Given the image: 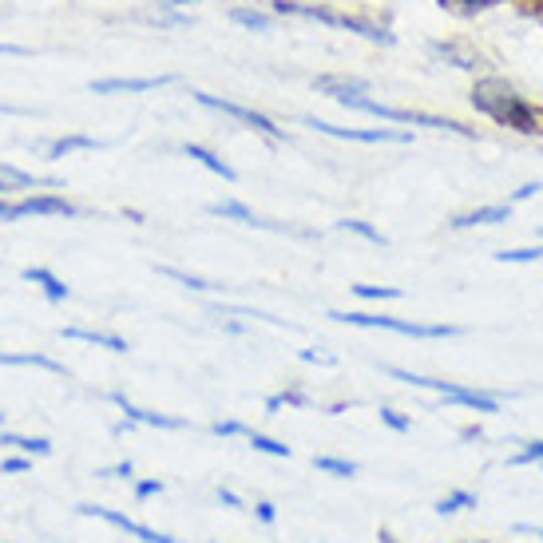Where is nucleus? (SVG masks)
<instances>
[{"label":"nucleus","mask_w":543,"mask_h":543,"mask_svg":"<svg viewBox=\"0 0 543 543\" xmlns=\"http://www.w3.org/2000/svg\"><path fill=\"white\" fill-rule=\"evenodd\" d=\"M472 108L484 119H492L496 127H508L516 135H543V108H536L516 84H508L504 76H476L472 84Z\"/></svg>","instance_id":"obj_1"},{"label":"nucleus","mask_w":543,"mask_h":543,"mask_svg":"<svg viewBox=\"0 0 543 543\" xmlns=\"http://www.w3.org/2000/svg\"><path fill=\"white\" fill-rule=\"evenodd\" d=\"M270 12L274 16H298V20H314L322 28H337V32H349L365 44H377V48H393L397 44V32L385 24V20H373V16H357V12H341L333 4H314V0H270Z\"/></svg>","instance_id":"obj_2"},{"label":"nucleus","mask_w":543,"mask_h":543,"mask_svg":"<svg viewBox=\"0 0 543 543\" xmlns=\"http://www.w3.org/2000/svg\"><path fill=\"white\" fill-rule=\"evenodd\" d=\"M341 108L361 111V115H373V119H381V123L429 127V131H452V135H460V139H476V127H464L460 119H448V115H429V111H413V108H393V104H385V100H373L369 92L341 100Z\"/></svg>","instance_id":"obj_3"},{"label":"nucleus","mask_w":543,"mask_h":543,"mask_svg":"<svg viewBox=\"0 0 543 543\" xmlns=\"http://www.w3.org/2000/svg\"><path fill=\"white\" fill-rule=\"evenodd\" d=\"M385 373H389V377H397V381H405V385H413V389H433V393H440V401H444V405H460V409H472V413H480V417L500 413V401H496L492 393L468 389V385H460V381L421 377V373H409V369H397V365H385Z\"/></svg>","instance_id":"obj_4"},{"label":"nucleus","mask_w":543,"mask_h":543,"mask_svg":"<svg viewBox=\"0 0 543 543\" xmlns=\"http://www.w3.org/2000/svg\"><path fill=\"white\" fill-rule=\"evenodd\" d=\"M326 318L341 322V326H357V329H389V333H401V337H417V341H444V337H460V326H444V322H405V318H389V314H345V310H329Z\"/></svg>","instance_id":"obj_5"},{"label":"nucleus","mask_w":543,"mask_h":543,"mask_svg":"<svg viewBox=\"0 0 543 543\" xmlns=\"http://www.w3.org/2000/svg\"><path fill=\"white\" fill-rule=\"evenodd\" d=\"M191 100H195L199 108L218 111V115H226V119H234V123L250 127L254 135H266V139H274V143H282V139H286V127H278L270 115L246 108V104H234V100H226V96H211V92H191Z\"/></svg>","instance_id":"obj_6"},{"label":"nucleus","mask_w":543,"mask_h":543,"mask_svg":"<svg viewBox=\"0 0 543 543\" xmlns=\"http://www.w3.org/2000/svg\"><path fill=\"white\" fill-rule=\"evenodd\" d=\"M80 207L68 203L56 191H32L24 199H8V218L4 222H24V218H76Z\"/></svg>","instance_id":"obj_7"},{"label":"nucleus","mask_w":543,"mask_h":543,"mask_svg":"<svg viewBox=\"0 0 543 543\" xmlns=\"http://www.w3.org/2000/svg\"><path fill=\"white\" fill-rule=\"evenodd\" d=\"M302 123L314 127L318 135L345 139V143H413V131H397V127H337L318 115H302Z\"/></svg>","instance_id":"obj_8"},{"label":"nucleus","mask_w":543,"mask_h":543,"mask_svg":"<svg viewBox=\"0 0 543 543\" xmlns=\"http://www.w3.org/2000/svg\"><path fill=\"white\" fill-rule=\"evenodd\" d=\"M167 84H175V76H104V80H92L88 92L92 96H147Z\"/></svg>","instance_id":"obj_9"},{"label":"nucleus","mask_w":543,"mask_h":543,"mask_svg":"<svg viewBox=\"0 0 543 543\" xmlns=\"http://www.w3.org/2000/svg\"><path fill=\"white\" fill-rule=\"evenodd\" d=\"M108 401L123 413V421H131V425H147V429H167V433H179V429H187V421L183 417H167V413H155V409H143V405H135V401H127L123 393H108Z\"/></svg>","instance_id":"obj_10"},{"label":"nucleus","mask_w":543,"mask_h":543,"mask_svg":"<svg viewBox=\"0 0 543 543\" xmlns=\"http://www.w3.org/2000/svg\"><path fill=\"white\" fill-rule=\"evenodd\" d=\"M429 52H433L440 64L456 68V72H472V76H476V72L484 68V56H480L472 44H464V40H433Z\"/></svg>","instance_id":"obj_11"},{"label":"nucleus","mask_w":543,"mask_h":543,"mask_svg":"<svg viewBox=\"0 0 543 543\" xmlns=\"http://www.w3.org/2000/svg\"><path fill=\"white\" fill-rule=\"evenodd\" d=\"M207 215L211 218H222V222H238V226H254V230H274V234H290V226H282V222H270V218L254 215L246 203H238V199H222V203H211L207 207Z\"/></svg>","instance_id":"obj_12"},{"label":"nucleus","mask_w":543,"mask_h":543,"mask_svg":"<svg viewBox=\"0 0 543 543\" xmlns=\"http://www.w3.org/2000/svg\"><path fill=\"white\" fill-rule=\"evenodd\" d=\"M20 278H24L28 286H40V294H44L52 306H64V302L72 298L68 282H64L56 270H48V266H24V270H20Z\"/></svg>","instance_id":"obj_13"},{"label":"nucleus","mask_w":543,"mask_h":543,"mask_svg":"<svg viewBox=\"0 0 543 543\" xmlns=\"http://www.w3.org/2000/svg\"><path fill=\"white\" fill-rule=\"evenodd\" d=\"M314 92H322V96H329L333 104H341V100H349V96L369 92V80H361V76H345V72H326V76H318V80H314Z\"/></svg>","instance_id":"obj_14"},{"label":"nucleus","mask_w":543,"mask_h":543,"mask_svg":"<svg viewBox=\"0 0 543 543\" xmlns=\"http://www.w3.org/2000/svg\"><path fill=\"white\" fill-rule=\"evenodd\" d=\"M512 222V203H492V207H476V211H464L456 215L448 226L452 230H472V226H504Z\"/></svg>","instance_id":"obj_15"},{"label":"nucleus","mask_w":543,"mask_h":543,"mask_svg":"<svg viewBox=\"0 0 543 543\" xmlns=\"http://www.w3.org/2000/svg\"><path fill=\"white\" fill-rule=\"evenodd\" d=\"M60 337H64V341H84V345H96V349H108V353H127V341H123L119 333H108V329L64 326Z\"/></svg>","instance_id":"obj_16"},{"label":"nucleus","mask_w":543,"mask_h":543,"mask_svg":"<svg viewBox=\"0 0 543 543\" xmlns=\"http://www.w3.org/2000/svg\"><path fill=\"white\" fill-rule=\"evenodd\" d=\"M104 147V139H96V135H80V131H72V135H60V139H52L48 147H44V159H68V155H76V151H100Z\"/></svg>","instance_id":"obj_17"},{"label":"nucleus","mask_w":543,"mask_h":543,"mask_svg":"<svg viewBox=\"0 0 543 543\" xmlns=\"http://www.w3.org/2000/svg\"><path fill=\"white\" fill-rule=\"evenodd\" d=\"M183 155H187V159H195V163H203V167H207L211 175H218L222 183H238V171H234L222 155H215L211 147H203V143H183Z\"/></svg>","instance_id":"obj_18"},{"label":"nucleus","mask_w":543,"mask_h":543,"mask_svg":"<svg viewBox=\"0 0 543 543\" xmlns=\"http://www.w3.org/2000/svg\"><path fill=\"white\" fill-rule=\"evenodd\" d=\"M230 20L238 24V28H246V32H274V12H266V8H254V4H234L230 8Z\"/></svg>","instance_id":"obj_19"},{"label":"nucleus","mask_w":543,"mask_h":543,"mask_svg":"<svg viewBox=\"0 0 543 543\" xmlns=\"http://www.w3.org/2000/svg\"><path fill=\"white\" fill-rule=\"evenodd\" d=\"M0 448H16L24 456H52V440L48 436H24L8 433V429H0Z\"/></svg>","instance_id":"obj_20"},{"label":"nucleus","mask_w":543,"mask_h":543,"mask_svg":"<svg viewBox=\"0 0 543 543\" xmlns=\"http://www.w3.org/2000/svg\"><path fill=\"white\" fill-rule=\"evenodd\" d=\"M0 365H28V369H44L52 377H64V365L48 353H0Z\"/></svg>","instance_id":"obj_21"},{"label":"nucleus","mask_w":543,"mask_h":543,"mask_svg":"<svg viewBox=\"0 0 543 543\" xmlns=\"http://www.w3.org/2000/svg\"><path fill=\"white\" fill-rule=\"evenodd\" d=\"M444 12H452V16H460V20H472V16H484V12H492V8H500V4H508V0H436Z\"/></svg>","instance_id":"obj_22"},{"label":"nucleus","mask_w":543,"mask_h":543,"mask_svg":"<svg viewBox=\"0 0 543 543\" xmlns=\"http://www.w3.org/2000/svg\"><path fill=\"white\" fill-rule=\"evenodd\" d=\"M163 278H171V282H179V286H187V290H203V294H215L222 286L215 282H207V278H199V274H187V270H179V266H155Z\"/></svg>","instance_id":"obj_23"},{"label":"nucleus","mask_w":543,"mask_h":543,"mask_svg":"<svg viewBox=\"0 0 543 543\" xmlns=\"http://www.w3.org/2000/svg\"><path fill=\"white\" fill-rule=\"evenodd\" d=\"M314 468L326 472V476H337V480H353L361 472L357 460H341V456H314Z\"/></svg>","instance_id":"obj_24"},{"label":"nucleus","mask_w":543,"mask_h":543,"mask_svg":"<svg viewBox=\"0 0 543 543\" xmlns=\"http://www.w3.org/2000/svg\"><path fill=\"white\" fill-rule=\"evenodd\" d=\"M480 500H476V492H448V496H440L433 504L436 516H456V512H468V508H476Z\"/></svg>","instance_id":"obj_25"},{"label":"nucleus","mask_w":543,"mask_h":543,"mask_svg":"<svg viewBox=\"0 0 543 543\" xmlns=\"http://www.w3.org/2000/svg\"><path fill=\"white\" fill-rule=\"evenodd\" d=\"M282 409H310V397L302 393V389H282V393H274V397H266V413H282Z\"/></svg>","instance_id":"obj_26"},{"label":"nucleus","mask_w":543,"mask_h":543,"mask_svg":"<svg viewBox=\"0 0 543 543\" xmlns=\"http://www.w3.org/2000/svg\"><path fill=\"white\" fill-rule=\"evenodd\" d=\"M246 444L254 448V452H266V456H278V460H290L294 456V448L290 444H282V440H274V436H266V433H246Z\"/></svg>","instance_id":"obj_27"},{"label":"nucleus","mask_w":543,"mask_h":543,"mask_svg":"<svg viewBox=\"0 0 543 543\" xmlns=\"http://www.w3.org/2000/svg\"><path fill=\"white\" fill-rule=\"evenodd\" d=\"M337 230L357 234V238H365V242H373V246H389V238H385L377 226H369L365 218H341V222H337Z\"/></svg>","instance_id":"obj_28"},{"label":"nucleus","mask_w":543,"mask_h":543,"mask_svg":"<svg viewBox=\"0 0 543 543\" xmlns=\"http://www.w3.org/2000/svg\"><path fill=\"white\" fill-rule=\"evenodd\" d=\"M504 266H528V262H543V242L540 246H516V250H496L492 254Z\"/></svg>","instance_id":"obj_29"},{"label":"nucleus","mask_w":543,"mask_h":543,"mask_svg":"<svg viewBox=\"0 0 543 543\" xmlns=\"http://www.w3.org/2000/svg\"><path fill=\"white\" fill-rule=\"evenodd\" d=\"M353 294L357 298H365V302H397V298H405V290L401 286H353Z\"/></svg>","instance_id":"obj_30"},{"label":"nucleus","mask_w":543,"mask_h":543,"mask_svg":"<svg viewBox=\"0 0 543 543\" xmlns=\"http://www.w3.org/2000/svg\"><path fill=\"white\" fill-rule=\"evenodd\" d=\"M512 468H524V464H543V440H524V448L508 460Z\"/></svg>","instance_id":"obj_31"},{"label":"nucleus","mask_w":543,"mask_h":543,"mask_svg":"<svg viewBox=\"0 0 543 543\" xmlns=\"http://www.w3.org/2000/svg\"><path fill=\"white\" fill-rule=\"evenodd\" d=\"M377 417H381V425H385L389 433H409V429H413V417H405L401 409H381Z\"/></svg>","instance_id":"obj_32"},{"label":"nucleus","mask_w":543,"mask_h":543,"mask_svg":"<svg viewBox=\"0 0 543 543\" xmlns=\"http://www.w3.org/2000/svg\"><path fill=\"white\" fill-rule=\"evenodd\" d=\"M167 8V4H163ZM151 24H159V28H187L191 24V16H183L179 8H167V12H155L151 16Z\"/></svg>","instance_id":"obj_33"},{"label":"nucleus","mask_w":543,"mask_h":543,"mask_svg":"<svg viewBox=\"0 0 543 543\" xmlns=\"http://www.w3.org/2000/svg\"><path fill=\"white\" fill-rule=\"evenodd\" d=\"M163 488H167V484H163L159 476H147V480H135V500H139V504H147L151 496H163Z\"/></svg>","instance_id":"obj_34"},{"label":"nucleus","mask_w":543,"mask_h":543,"mask_svg":"<svg viewBox=\"0 0 543 543\" xmlns=\"http://www.w3.org/2000/svg\"><path fill=\"white\" fill-rule=\"evenodd\" d=\"M96 476H104V480H135V464H131V460H119V464H111V468H100Z\"/></svg>","instance_id":"obj_35"},{"label":"nucleus","mask_w":543,"mask_h":543,"mask_svg":"<svg viewBox=\"0 0 543 543\" xmlns=\"http://www.w3.org/2000/svg\"><path fill=\"white\" fill-rule=\"evenodd\" d=\"M0 472H4V476H28V472H32V456H8V460L0 464Z\"/></svg>","instance_id":"obj_36"},{"label":"nucleus","mask_w":543,"mask_h":543,"mask_svg":"<svg viewBox=\"0 0 543 543\" xmlns=\"http://www.w3.org/2000/svg\"><path fill=\"white\" fill-rule=\"evenodd\" d=\"M254 520H258L262 528H274V524H278V504H270V500L254 504Z\"/></svg>","instance_id":"obj_37"},{"label":"nucleus","mask_w":543,"mask_h":543,"mask_svg":"<svg viewBox=\"0 0 543 543\" xmlns=\"http://www.w3.org/2000/svg\"><path fill=\"white\" fill-rule=\"evenodd\" d=\"M211 433L222 436V440H230V436H246L250 429H246L242 421H215V425H211Z\"/></svg>","instance_id":"obj_38"},{"label":"nucleus","mask_w":543,"mask_h":543,"mask_svg":"<svg viewBox=\"0 0 543 543\" xmlns=\"http://www.w3.org/2000/svg\"><path fill=\"white\" fill-rule=\"evenodd\" d=\"M540 191H543V183H524V187H516V191H512V199H508V203H512V207H516V203H528V199H536Z\"/></svg>","instance_id":"obj_39"},{"label":"nucleus","mask_w":543,"mask_h":543,"mask_svg":"<svg viewBox=\"0 0 543 543\" xmlns=\"http://www.w3.org/2000/svg\"><path fill=\"white\" fill-rule=\"evenodd\" d=\"M218 504H222V508H234V512H242V508H246V504H242V496H238V492H230V488H218Z\"/></svg>","instance_id":"obj_40"},{"label":"nucleus","mask_w":543,"mask_h":543,"mask_svg":"<svg viewBox=\"0 0 543 543\" xmlns=\"http://www.w3.org/2000/svg\"><path fill=\"white\" fill-rule=\"evenodd\" d=\"M302 361H306V365H333V357H329V353H318V349H302Z\"/></svg>","instance_id":"obj_41"},{"label":"nucleus","mask_w":543,"mask_h":543,"mask_svg":"<svg viewBox=\"0 0 543 543\" xmlns=\"http://www.w3.org/2000/svg\"><path fill=\"white\" fill-rule=\"evenodd\" d=\"M0 56H28V48H20V44H4V40H0Z\"/></svg>","instance_id":"obj_42"},{"label":"nucleus","mask_w":543,"mask_h":543,"mask_svg":"<svg viewBox=\"0 0 543 543\" xmlns=\"http://www.w3.org/2000/svg\"><path fill=\"white\" fill-rule=\"evenodd\" d=\"M155 4H167V8H191V4H203V0H155Z\"/></svg>","instance_id":"obj_43"},{"label":"nucleus","mask_w":543,"mask_h":543,"mask_svg":"<svg viewBox=\"0 0 543 543\" xmlns=\"http://www.w3.org/2000/svg\"><path fill=\"white\" fill-rule=\"evenodd\" d=\"M377 540H381V543H397V540H393V532H385V528H381V536H377Z\"/></svg>","instance_id":"obj_44"},{"label":"nucleus","mask_w":543,"mask_h":543,"mask_svg":"<svg viewBox=\"0 0 543 543\" xmlns=\"http://www.w3.org/2000/svg\"><path fill=\"white\" fill-rule=\"evenodd\" d=\"M8 195H12V187H8L4 179H0V199H8Z\"/></svg>","instance_id":"obj_45"},{"label":"nucleus","mask_w":543,"mask_h":543,"mask_svg":"<svg viewBox=\"0 0 543 543\" xmlns=\"http://www.w3.org/2000/svg\"><path fill=\"white\" fill-rule=\"evenodd\" d=\"M0 429H4V409H0Z\"/></svg>","instance_id":"obj_46"},{"label":"nucleus","mask_w":543,"mask_h":543,"mask_svg":"<svg viewBox=\"0 0 543 543\" xmlns=\"http://www.w3.org/2000/svg\"><path fill=\"white\" fill-rule=\"evenodd\" d=\"M540 242H543V226H540Z\"/></svg>","instance_id":"obj_47"},{"label":"nucleus","mask_w":543,"mask_h":543,"mask_svg":"<svg viewBox=\"0 0 543 543\" xmlns=\"http://www.w3.org/2000/svg\"><path fill=\"white\" fill-rule=\"evenodd\" d=\"M0 543H4V540H0Z\"/></svg>","instance_id":"obj_48"},{"label":"nucleus","mask_w":543,"mask_h":543,"mask_svg":"<svg viewBox=\"0 0 543 543\" xmlns=\"http://www.w3.org/2000/svg\"><path fill=\"white\" fill-rule=\"evenodd\" d=\"M540 468H543V464H540Z\"/></svg>","instance_id":"obj_49"},{"label":"nucleus","mask_w":543,"mask_h":543,"mask_svg":"<svg viewBox=\"0 0 543 543\" xmlns=\"http://www.w3.org/2000/svg\"><path fill=\"white\" fill-rule=\"evenodd\" d=\"M472 543H476V540H472Z\"/></svg>","instance_id":"obj_50"}]
</instances>
